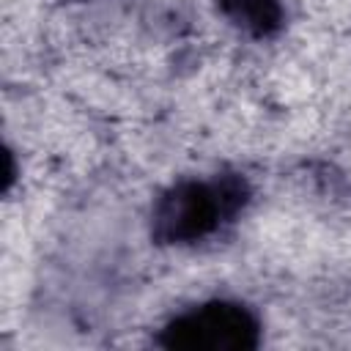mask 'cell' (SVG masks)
Segmentation results:
<instances>
[{
    "label": "cell",
    "instance_id": "obj_1",
    "mask_svg": "<svg viewBox=\"0 0 351 351\" xmlns=\"http://www.w3.org/2000/svg\"><path fill=\"white\" fill-rule=\"evenodd\" d=\"M247 200V184L236 176L214 181H184L173 186L154 211V233L170 244H186L219 230Z\"/></svg>",
    "mask_w": 351,
    "mask_h": 351
},
{
    "label": "cell",
    "instance_id": "obj_2",
    "mask_svg": "<svg viewBox=\"0 0 351 351\" xmlns=\"http://www.w3.org/2000/svg\"><path fill=\"white\" fill-rule=\"evenodd\" d=\"M258 324L239 304H203L167 326V346L181 348H247L255 346Z\"/></svg>",
    "mask_w": 351,
    "mask_h": 351
},
{
    "label": "cell",
    "instance_id": "obj_3",
    "mask_svg": "<svg viewBox=\"0 0 351 351\" xmlns=\"http://www.w3.org/2000/svg\"><path fill=\"white\" fill-rule=\"evenodd\" d=\"M222 8L244 27L255 33H266L277 25L280 5L277 0H222Z\"/></svg>",
    "mask_w": 351,
    "mask_h": 351
}]
</instances>
